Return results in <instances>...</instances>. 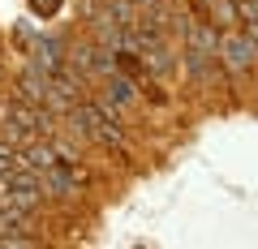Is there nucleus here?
I'll return each mask as SVG.
<instances>
[{"label":"nucleus","mask_w":258,"mask_h":249,"mask_svg":"<svg viewBox=\"0 0 258 249\" xmlns=\"http://www.w3.org/2000/svg\"><path fill=\"white\" fill-rule=\"evenodd\" d=\"M64 39L60 35H39L35 47H30V69H39L43 77H52L56 69H64Z\"/></svg>","instance_id":"obj_3"},{"label":"nucleus","mask_w":258,"mask_h":249,"mask_svg":"<svg viewBox=\"0 0 258 249\" xmlns=\"http://www.w3.org/2000/svg\"><path fill=\"white\" fill-rule=\"evenodd\" d=\"M26 5H30V13H35V18H56L64 0H26Z\"/></svg>","instance_id":"obj_8"},{"label":"nucleus","mask_w":258,"mask_h":249,"mask_svg":"<svg viewBox=\"0 0 258 249\" xmlns=\"http://www.w3.org/2000/svg\"><path fill=\"white\" fill-rule=\"evenodd\" d=\"M13 86H18V99H26V103H47V77L43 73H39V69H22V73H18V82H13Z\"/></svg>","instance_id":"obj_5"},{"label":"nucleus","mask_w":258,"mask_h":249,"mask_svg":"<svg viewBox=\"0 0 258 249\" xmlns=\"http://www.w3.org/2000/svg\"><path fill=\"white\" fill-rule=\"evenodd\" d=\"M56 163V150H52V142H26V146H22V168H30V172H39L43 176L47 168Z\"/></svg>","instance_id":"obj_6"},{"label":"nucleus","mask_w":258,"mask_h":249,"mask_svg":"<svg viewBox=\"0 0 258 249\" xmlns=\"http://www.w3.org/2000/svg\"><path fill=\"white\" fill-rule=\"evenodd\" d=\"M194 5V18H211V9H215V0H189Z\"/></svg>","instance_id":"obj_10"},{"label":"nucleus","mask_w":258,"mask_h":249,"mask_svg":"<svg viewBox=\"0 0 258 249\" xmlns=\"http://www.w3.org/2000/svg\"><path fill=\"white\" fill-rule=\"evenodd\" d=\"M13 39H18L22 47H35V39H39V35H35V26H30V22H18V30H13Z\"/></svg>","instance_id":"obj_9"},{"label":"nucleus","mask_w":258,"mask_h":249,"mask_svg":"<svg viewBox=\"0 0 258 249\" xmlns=\"http://www.w3.org/2000/svg\"><path fill=\"white\" fill-rule=\"evenodd\" d=\"M220 69L228 82H245V77L258 73V43L245 35V30H224L220 39Z\"/></svg>","instance_id":"obj_1"},{"label":"nucleus","mask_w":258,"mask_h":249,"mask_svg":"<svg viewBox=\"0 0 258 249\" xmlns=\"http://www.w3.org/2000/svg\"><path fill=\"white\" fill-rule=\"evenodd\" d=\"M18 168H22V150H18V146H5V142H0V185L9 181Z\"/></svg>","instance_id":"obj_7"},{"label":"nucleus","mask_w":258,"mask_h":249,"mask_svg":"<svg viewBox=\"0 0 258 249\" xmlns=\"http://www.w3.org/2000/svg\"><path fill=\"white\" fill-rule=\"evenodd\" d=\"M254 112H258V99H254Z\"/></svg>","instance_id":"obj_12"},{"label":"nucleus","mask_w":258,"mask_h":249,"mask_svg":"<svg viewBox=\"0 0 258 249\" xmlns=\"http://www.w3.org/2000/svg\"><path fill=\"white\" fill-rule=\"evenodd\" d=\"M5 202H13V206H22V211H30L35 215L39 206L47 202V189H43V176L39 172H30V168H18V172L5 181Z\"/></svg>","instance_id":"obj_2"},{"label":"nucleus","mask_w":258,"mask_h":249,"mask_svg":"<svg viewBox=\"0 0 258 249\" xmlns=\"http://www.w3.org/2000/svg\"><path fill=\"white\" fill-rule=\"evenodd\" d=\"M142 69H147V77L172 82V73H176V56H172V47H168V39H155V43L142 47Z\"/></svg>","instance_id":"obj_4"},{"label":"nucleus","mask_w":258,"mask_h":249,"mask_svg":"<svg viewBox=\"0 0 258 249\" xmlns=\"http://www.w3.org/2000/svg\"><path fill=\"white\" fill-rule=\"evenodd\" d=\"M0 77H5V43H0Z\"/></svg>","instance_id":"obj_11"}]
</instances>
